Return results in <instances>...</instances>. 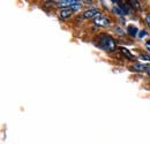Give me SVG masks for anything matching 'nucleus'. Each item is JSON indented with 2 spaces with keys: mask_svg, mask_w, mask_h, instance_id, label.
I'll return each mask as SVG.
<instances>
[{
  "mask_svg": "<svg viewBox=\"0 0 150 144\" xmlns=\"http://www.w3.org/2000/svg\"><path fill=\"white\" fill-rule=\"evenodd\" d=\"M98 45L103 50L109 51V52H112V51H114L117 49V45H115L114 39L111 36L105 35V34L99 35V37H98Z\"/></svg>",
  "mask_w": 150,
  "mask_h": 144,
  "instance_id": "nucleus-1",
  "label": "nucleus"
},
{
  "mask_svg": "<svg viewBox=\"0 0 150 144\" xmlns=\"http://www.w3.org/2000/svg\"><path fill=\"white\" fill-rule=\"evenodd\" d=\"M95 24H97L99 27H108L110 24V20L108 18H105V16L99 15V16H97L95 18Z\"/></svg>",
  "mask_w": 150,
  "mask_h": 144,
  "instance_id": "nucleus-2",
  "label": "nucleus"
},
{
  "mask_svg": "<svg viewBox=\"0 0 150 144\" xmlns=\"http://www.w3.org/2000/svg\"><path fill=\"white\" fill-rule=\"evenodd\" d=\"M79 2L80 1H77V0H60V1H57V5L59 7H66V8H68V7L73 6L75 4H79Z\"/></svg>",
  "mask_w": 150,
  "mask_h": 144,
  "instance_id": "nucleus-3",
  "label": "nucleus"
},
{
  "mask_svg": "<svg viewBox=\"0 0 150 144\" xmlns=\"http://www.w3.org/2000/svg\"><path fill=\"white\" fill-rule=\"evenodd\" d=\"M83 16H84V18H97V16H99V12H98V9H96V8H93V9H88V11H86V12H84Z\"/></svg>",
  "mask_w": 150,
  "mask_h": 144,
  "instance_id": "nucleus-4",
  "label": "nucleus"
},
{
  "mask_svg": "<svg viewBox=\"0 0 150 144\" xmlns=\"http://www.w3.org/2000/svg\"><path fill=\"white\" fill-rule=\"evenodd\" d=\"M72 14H73V11H72L69 7H68V8H62V9L60 11V18H64V20H65V18H68Z\"/></svg>",
  "mask_w": 150,
  "mask_h": 144,
  "instance_id": "nucleus-5",
  "label": "nucleus"
},
{
  "mask_svg": "<svg viewBox=\"0 0 150 144\" xmlns=\"http://www.w3.org/2000/svg\"><path fill=\"white\" fill-rule=\"evenodd\" d=\"M133 68H134L135 71H137V72H143V71H147L149 67L146 66V65H142V64H135V65L133 66Z\"/></svg>",
  "mask_w": 150,
  "mask_h": 144,
  "instance_id": "nucleus-6",
  "label": "nucleus"
},
{
  "mask_svg": "<svg viewBox=\"0 0 150 144\" xmlns=\"http://www.w3.org/2000/svg\"><path fill=\"white\" fill-rule=\"evenodd\" d=\"M120 51H121V53L124 54V55H127V56H128L129 59H134L133 54H132L131 52H129V51L127 50V49H125V47H121V49H120Z\"/></svg>",
  "mask_w": 150,
  "mask_h": 144,
  "instance_id": "nucleus-7",
  "label": "nucleus"
},
{
  "mask_svg": "<svg viewBox=\"0 0 150 144\" xmlns=\"http://www.w3.org/2000/svg\"><path fill=\"white\" fill-rule=\"evenodd\" d=\"M128 32L131 34L132 36H135V35L137 34V29H136L135 27H133V25H129V27H128Z\"/></svg>",
  "mask_w": 150,
  "mask_h": 144,
  "instance_id": "nucleus-8",
  "label": "nucleus"
},
{
  "mask_svg": "<svg viewBox=\"0 0 150 144\" xmlns=\"http://www.w3.org/2000/svg\"><path fill=\"white\" fill-rule=\"evenodd\" d=\"M129 4H131L133 7H135L136 9H140V4H139V1H134V0H131V1H129Z\"/></svg>",
  "mask_w": 150,
  "mask_h": 144,
  "instance_id": "nucleus-9",
  "label": "nucleus"
},
{
  "mask_svg": "<svg viewBox=\"0 0 150 144\" xmlns=\"http://www.w3.org/2000/svg\"><path fill=\"white\" fill-rule=\"evenodd\" d=\"M69 8H71L73 12H74V11H80V8H81V5H80V2H79V4H75V5H73V6H71Z\"/></svg>",
  "mask_w": 150,
  "mask_h": 144,
  "instance_id": "nucleus-10",
  "label": "nucleus"
},
{
  "mask_svg": "<svg viewBox=\"0 0 150 144\" xmlns=\"http://www.w3.org/2000/svg\"><path fill=\"white\" fill-rule=\"evenodd\" d=\"M141 59H143V60H147V61H150V56L148 54H144V53H141Z\"/></svg>",
  "mask_w": 150,
  "mask_h": 144,
  "instance_id": "nucleus-11",
  "label": "nucleus"
},
{
  "mask_svg": "<svg viewBox=\"0 0 150 144\" xmlns=\"http://www.w3.org/2000/svg\"><path fill=\"white\" fill-rule=\"evenodd\" d=\"M146 22H147V24H148V27L150 28V15H146Z\"/></svg>",
  "mask_w": 150,
  "mask_h": 144,
  "instance_id": "nucleus-12",
  "label": "nucleus"
},
{
  "mask_svg": "<svg viewBox=\"0 0 150 144\" xmlns=\"http://www.w3.org/2000/svg\"><path fill=\"white\" fill-rule=\"evenodd\" d=\"M146 35H147V34H146V31H141L139 36H140V38H142V37H144V36H146Z\"/></svg>",
  "mask_w": 150,
  "mask_h": 144,
  "instance_id": "nucleus-13",
  "label": "nucleus"
},
{
  "mask_svg": "<svg viewBox=\"0 0 150 144\" xmlns=\"http://www.w3.org/2000/svg\"><path fill=\"white\" fill-rule=\"evenodd\" d=\"M147 73H148V75H149V76H150V67H149V68H148V69H147Z\"/></svg>",
  "mask_w": 150,
  "mask_h": 144,
  "instance_id": "nucleus-14",
  "label": "nucleus"
},
{
  "mask_svg": "<svg viewBox=\"0 0 150 144\" xmlns=\"http://www.w3.org/2000/svg\"><path fill=\"white\" fill-rule=\"evenodd\" d=\"M148 44H149V45H150V40H149V42H148Z\"/></svg>",
  "mask_w": 150,
  "mask_h": 144,
  "instance_id": "nucleus-15",
  "label": "nucleus"
}]
</instances>
